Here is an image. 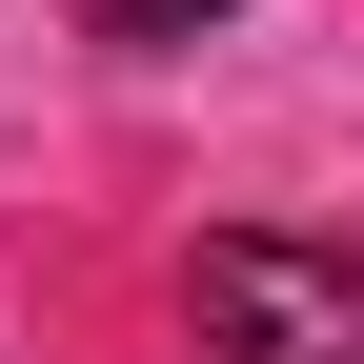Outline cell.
<instances>
[{"mask_svg": "<svg viewBox=\"0 0 364 364\" xmlns=\"http://www.w3.org/2000/svg\"><path fill=\"white\" fill-rule=\"evenodd\" d=\"M182 304H203V364H364V243H304V223H223Z\"/></svg>", "mask_w": 364, "mask_h": 364, "instance_id": "obj_1", "label": "cell"}, {"mask_svg": "<svg viewBox=\"0 0 364 364\" xmlns=\"http://www.w3.org/2000/svg\"><path fill=\"white\" fill-rule=\"evenodd\" d=\"M203 21H243V0H102V41H203Z\"/></svg>", "mask_w": 364, "mask_h": 364, "instance_id": "obj_2", "label": "cell"}]
</instances>
